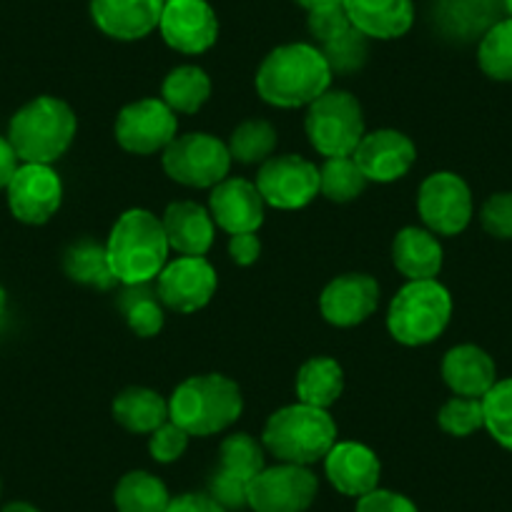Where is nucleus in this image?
Segmentation results:
<instances>
[{"label":"nucleus","instance_id":"obj_1","mask_svg":"<svg viewBox=\"0 0 512 512\" xmlns=\"http://www.w3.org/2000/svg\"><path fill=\"white\" fill-rule=\"evenodd\" d=\"M332 68L317 46L287 43L269 53L256 71V93L277 108H302L332 88Z\"/></svg>","mask_w":512,"mask_h":512},{"label":"nucleus","instance_id":"obj_2","mask_svg":"<svg viewBox=\"0 0 512 512\" xmlns=\"http://www.w3.org/2000/svg\"><path fill=\"white\" fill-rule=\"evenodd\" d=\"M108 264L118 284H149L169 264V239L159 216L128 209L118 216L106 241Z\"/></svg>","mask_w":512,"mask_h":512},{"label":"nucleus","instance_id":"obj_3","mask_svg":"<svg viewBox=\"0 0 512 512\" xmlns=\"http://www.w3.org/2000/svg\"><path fill=\"white\" fill-rule=\"evenodd\" d=\"M244 410L239 384L224 374L189 377L169 397V420L191 437H209L234 425Z\"/></svg>","mask_w":512,"mask_h":512},{"label":"nucleus","instance_id":"obj_4","mask_svg":"<svg viewBox=\"0 0 512 512\" xmlns=\"http://www.w3.org/2000/svg\"><path fill=\"white\" fill-rule=\"evenodd\" d=\"M76 113L56 96H38L13 116L8 141L23 164H48L61 159L76 139Z\"/></svg>","mask_w":512,"mask_h":512},{"label":"nucleus","instance_id":"obj_5","mask_svg":"<svg viewBox=\"0 0 512 512\" xmlns=\"http://www.w3.org/2000/svg\"><path fill=\"white\" fill-rule=\"evenodd\" d=\"M262 440L279 462L309 467L324 460L332 450L337 442V425L327 410L297 402L269 417Z\"/></svg>","mask_w":512,"mask_h":512},{"label":"nucleus","instance_id":"obj_6","mask_svg":"<svg viewBox=\"0 0 512 512\" xmlns=\"http://www.w3.org/2000/svg\"><path fill=\"white\" fill-rule=\"evenodd\" d=\"M452 317V297L437 279L407 282L387 312V329L405 347H422L440 337Z\"/></svg>","mask_w":512,"mask_h":512},{"label":"nucleus","instance_id":"obj_7","mask_svg":"<svg viewBox=\"0 0 512 512\" xmlns=\"http://www.w3.org/2000/svg\"><path fill=\"white\" fill-rule=\"evenodd\" d=\"M304 128H307L309 144L324 159L352 156L362 136L367 134L357 96L349 91H337V88H329L317 101L309 103Z\"/></svg>","mask_w":512,"mask_h":512},{"label":"nucleus","instance_id":"obj_8","mask_svg":"<svg viewBox=\"0 0 512 512\" xmlns=\"http://www.w3.org/2000/svg\"><path fill=\"white\" fill-rule=\"evenodd\" d=\"M229 146L211 134L176 136L164 149V171L176 184L191 189H214L229 176Z\"/></svg>","mask_w":512,"mask_h":512},{"label":"nucleus","instance_id":"obj_9","mask_svg":"<svg viewBox=\"0 0 512 512\" xmlns=\"http://www.w3.org/2000/svg\"><path fill=\"white\" fill-rule=\"evenodd\" d=\"M317 492L319 480L309 467L279 462L249 482V507L254 512H307Z\"/></svg>","mask_w":512,"mask_h":512},{"label":"nucleus","instance_id":"obj_10","mask_svg":"<svg viewBox=\"0 0 512 512\" xmlns=\"http://www.w3.org/2000/svg\"><path fill=\"white\" fill-rule=\"evenodd\" d=\"M417 211L432 234L457 236L472 219V191L462 176L437 171L427 176L417 194Z\"/></svg>","mask_w":512,"mask_h":512},{"label":"nucleus","instance_id":"obj_11","mask_svg":"<svg viewBox=\"0 0 512 512\" xmlns=\"http://www.w3.org/2000/svg\"><path fill=\"white\" fill-rule=\"evenodd\" d=\"M256 189L262 194L264 204L272 209H304L319 194V169L297 154L272 156L259 169Z\"/></svg>","mask_w":512,"mask_h":512},{"label":"nucleus","instance_id":"obj_12","mask_svg":"<svg viewBox=\"0 0 512 512\" xmlns=\"http://www.w3.org/2000/svg\"><path fill=\"white\" fill-rule=\"evenodd\" d=\"M176 128V113L161 98H141L118 113L116 141L128 154L151 156L176 139Z\"/></svg>","mask_w":512,"mask_h":512},{"label":"nucleus","instance_id":"obj_13","mask_svg":"<svg viewBox=\"0 0 512 512\" xmlns=\"http://www.w3.org/2000/svg\"><path fill=\"white\" fill-rule=\"evenodd\" d=\"M216 284V269L204 256H179L156 277V294L164 307L179 314H191L211 302Z\"/></svg>","mask_w":512,"mask_h":512},{"label":"nucleus","instance_id":"obj_14","mask_svg":"<svg viewBox=\"0 0 512 512\" xmlns=\"http://www.w3.org/2000/svg\"><path fill=\"white\" fill-rule=\"evenodd\" d=\"M159 31L166 46L184 56H199L219 38V18L206 0H166Z\"/></svg>","mask_w":512,"mask_h":512},{"label":"nucleus","instance_id":"obj_15","mask_svg":"<svg viewBox=\"0 0 512 512\" xmlns=\"http://www.w3.org/2000/svg\"><path fill=\"white\" fill-rule=\"evenodd\" d=\"M8 206L23 224H46L63 201L61 176L48 164H23L8 184Z\"/></svg>","mask_w":512,"mask_h":512},{"label":"nucleus","instance_id":"obj_16","mask_svg":"<svg viewBox=\"0 0 512 512\" xmlns=\"http://www.w3.org/2000/svg\"><path fill=\"white\" fill-rule=\"evenodd\" d=\"M352 159L357 161L359 171L367 181L392 184L410 174L417 161V149L410 136H405L402 131L379 128V131L362 136Z\"/></svg>","mask_w":512,"mask_h":512},{"label":"nucleus","instance_id":"obj_17","mask_svg":"<svg viewBox=\"0 0 512 512\" xmlns=\"http://www.w3.org/2000/svg\"><path fill=\"white\" fill-rule=\"evenodd\" d=\"M377 304L379 284L369 274H342L332 279L319 297L322 317L342 329L367 322Z\"/></svg>","mask_w":512,"mask_h":512},{"label":"nucleus","instance_id":"obj_18","mask_svg":"<svg viewBox=\"0 0 512 512\" xmlns=\"http://www.w3.org/2000/svg\"><path fill=\"white\" fill-rule=\"evenodd\" d=\"M264 204L262 194L256 184L246 179H229L226 176L221 184L211 189L209 214L216 226L226 234H249L264 224Z\"/></svg>","mask_w":512,"mask_h":512},{"label":"nucleus","instance_id":"obj_19","mask_svg":"<svg viewBox=\"0 0 512 512\" xmlns=\"http://www.w3.org/2000/svg\"><path fill=\"white\" fill-rule=\"evenodd\" d=\"M166 0H91V18L113 41H141L159 28Z\"/></svg>","mask_w":512,"mask_h":512},{"label":"nucleus","instance_id":"obj_20","mask_svg":"<svg viewBox=\"0 0 512 512\" xmlns=\"http://www.w3.org/2000/svg\"><path fill=\"white\" fill-rule=\"evenodd\" d=\"M324 472H327L332 487H337L342 495L362 497L379 487L382 465L367 445L334 442V447L324 457Z\"/></svg>","mask_w":512,"mask_h":512},{"label":"nucleus","instance_id":"obj_21","mask_svg":"<svg viewBox=\"0 0 512 512\" xmlns=\"http://www.w3.org/2000/svg\"><path fill=\"white\" fill-rule=\"evenodd\" d=\"M502 13V0H435L432 23L445 38L470 43L485 36Z\"/></svg>","mask_w":512,"mask_h":512},{"label":"nucleus","instance_id":"obj_22","mask_svg":"<svg viewBox=\"0 0 512 512\" xmlns=\"http://www.w3.org/2000/svg\"><path fill=\"white\" fill-rule=\"evenodd\" d=\"M344 11L352 26L374 41L402 38L415 23L412 0H344Z\"/></svg>","mask_w":512,"mask_h":512},{"label":"nucleus","instance_id":"obj_23","mask_svg":"<svg viewBox=\"0 0 512 512\" xmlns=\"http://www.w3.org/2000/svg\"><path fill=\"white\" fill-rule=\"evenodd\" d=\"M442 377L455 397L482 400L497 382V369L485 349L475 344H457L442 359Z\"/></svg>","mask_w":512,"mask_h":512},{"label":"nucleus","instance_id":"obj_24","mask_svg":"<svg viewBox=\"0 0 512 512\" xmlns=\"http://www.w3.org/2000/svg\"><path fill=\"white\" fill-rule=\"evenodd\" d=\"M171 251L181 256H206L214 244V219L196 201H176L161 216Z\"/></svg>","mask_w":512,"mask_h":512},{"label":"nucleus","instance_id":"obj_25","mask_svg":"<svg viewBox=\"0 0 512 512\" xmlns=\"http://www.w3.org/2000/svg\"><path fill=\"white\" fill-rule=\"evenodd\" d=\"M392 259L397 272L407 277V282H425L440 274L445 256H442V244L430 229L407 226L395 236Z\"/></svg>","mask_w":512,"mask_h":512},{"label":"nucleus","instance_id":"obj_26","mask_svg":"<svg viewBox=\"0 0 512 512\" xmlns=\"http://www.w3.org/2000/svg\"><path fill=\"white\" fill-rule=\"evenodd\" d=\"M113 417L128 432L151 435L169 422V400L149 387H128L113 400Z\"/></svg>","mask_w":512,"mask_h":512},{"label":"nucleus","instance_id":"obj_27","mask_svg":"<svg viewBox=\"0 0 512 512\" xmlns=\"http://www.w3.org/2000/svg\"><path fill=\"white\" fill-rule=\"evenodd\" d=\"M344 392V372L332 357H312L297 372V397L304 405L329 410Z\"/></svg>","mask_w":512,"mask_h":512},{"label":"nucleus","instance_id":"obj_28","mask_svg":"<svg viewBox=\"0 0 512 512\" xmlns=\"http://www.w3.org/2000/svg\"><path fill=\"white\" fill-rule=\"evenodd\" d=\"M63 269H66L68 279L86 284V287L111 289L118 284L111 272V264H108L106 244L91 239V236H83L68 246L63 254Z\"/></svg>","mask_w":512,"mask_h":512},{"label":"nucleus","instance_id":"obj_29","mask_svg":"<svg viewBox=\"0 0 512 512\" xmlns=\"http://www.w3.org/2000/svg\"><path fill=\"white\" fill-rule=\"evenodd\" d=\"M118 309L131 332L149 339L164 329V304L149 284H128L118 292Z\"/></svg>","mask_w":512,"mask_h":512},{"label":"nucleus","instance_id":"obj_30","mask_svg":"<svg viewBox=\"0 0 512 512\" xmlns=\"http://www.w3.org/2000/svg\"><path fill=\"white\" fill-rule=\"evenodd\" d=\"M118 512H166L171 495L164 482L144 470L126 472L113 492Z\"/></svg>","mask_w":512,"mask_h":512},{"label":"nucleus","instance_id":"obj_31","mask_svg":"<svg viewBox=\"0 0 512 512\" xmlns=\"http://www.w3.org/2000/svg\"><path fill=\"white\" fill-rule=\"evenodd\" d=\"M211 96V78L199 66H179L164 78L161 101L174 113H196Z\"/></svg>","mask_w":512,"mask_h":512},{"label":"nucleus","instance_id":"obj_32","mask_svg":"<svg viewBox=\"0 0 512 512\" xmlns=\"http://www.w3.org/2000/svg\"><path fill=\"white\" fill-rule=\"evenodd\" d=\"M226 146H229L231 159L239 164H264L272 159L274 149H277V128L264 118H249L234 128Z\"/></svg>","mask_w":512,"mask_h":512},{"label":"nucleus","instance_id":"obj_33","mask_svg":"<svg viewBox=\"0 0 512 512\" xmlns=\"http://www.w3.org/2000/svg\"><path fill=\"white\" fill-rule=\"evenodd\" d=\"M477 63L492 81H512V18H500L480 38Z\"/></svg>","mask_w":512,"mask_h":512},{"label":"nucleus","instance_id":"obj_34","mask_svg":"<svg viewBox=\"0 0 512 512\" xmlns=\"http://www.w3.org/2000/svg\"><path fill=\"white\" fill-rule=\"evenodd\" d=\"M369 181L359 171L357 161L352 156H342V159H327L319 169V194L327 196L329 201L337 204H349L357 199L364 191Z\"/></svg>","mask_w":512,"mask_h":512},{"label":"nucleus","instance_id":"obj_35","mask_svg":"<svg viewBox=\"0 0 512 512\" xmlns=\"http://www.w3.org/2000/svg\"><path fill=\"white\" fill-rule=\"evenodd\" d=\"M219 467L231 472V475L241 477V480L251 482L267 467L262 445L251 435H246V432L229 435L219 447Z\"/></svg>","mask_w":512,"mask_h":512},{"label":"nucleus","instance_id":"obj_36","mask_svg":"<svg viewBox=\"0 0 512 512\" xmlns=\"http://www.w3.org/2000/svg\"><path fill=\"white\" fill-rule=\"evenodd\" d=\"M482 415L492 440L512 450V377L492 384V390L482 397Z\"/></svg>","mask_w":512,"mask_h":512},{"label":"nucleus","instance_id":"obj_37","mask_svg":"<svg viewBox=\"0 0 512 512\" xmlns=\"http://www.w3.org/2000/svg\"><path fill=\"white\" fill-rule=\"evenodd\" d=\"M317 48L322 51V56L327 58L332 73L349 76V73H357L359 68L367 63L369 38L362 36V33L352 26L347 33H342L339 38L322 43V46H317Z\"/></svg>","mask_w":512,"mask_h":512},{"label":"nucleus","instance_id":"obj_38","mask_svg":"<svg viewBox=\"0 0 512 512\" xmlns=\"http://www.w3.org/2000/svg\"><path fill=\"white\" fill-rule=\"evenodd\" d=\"M442 430L447 435L467 437L485 427V415H482V400L475 397H452L442 405L440 415H437Z\"/></svg>","mask_w":512,"mask_h":512},{"label":"nucleus","instance_id":"obj_39","mask_svg":"<svg viewBox=\"0 0 512 512\" xmlns=\"http://www.w3.org/2000/svg\"><path fill=\"white\" fill-rule=\"evenodd\" d=\"M206 495H209L216 505L224 507L226 512L244 510V507H249V482L219 467V470L209 477V492H206Z\"/></svg>","mask_w":512,"mask_h":512},{"label":"nucleus","instance_id":"obj_40","mask_svg":"<svg viewBox=\"0 0 512 512\" xmlns=\"http://www.w3.org/2000/svg\"><path fill=\"white\" fill-rule=\"evenodd\" d=\"M189 432L181 430L176 422H164L159 430H154L149 435V452L156 462H176L186 452V445H189Z\"/></svg>","mask_w":512,"mask_h":512},{"label":"nucleus","instance_id":"obj_41","mask_svg":"<svg viewBox=\"0 0 512 512\" xmlns=\"http://www.w3.org/2000/svg\"><path fill=\"white\" fill-rule=\"evenodd\" d=\"M482 229L495 239H512V191L490 196L480 211Z\"/></svg>","mask_w":512,"mask_h":512},{"label":"nucleus","instance_id":"obj_42","mask_svg":"<svg viewBox=\"0 0 512 512\" xmlns=\"http://www.w3.org/2000/svg\"><path fill=\"white\" fill-rule=\"evenodd\" d=\"M307 26L314 41L322 46V43L334 41V38H339L342 33H347L349 28H352V21H349L344 6H332V8H322V11L309 13Z\"/></svg>","mask_w":512,"mask_h":512},{"label":"nucleus","instance_id":"obj_43","mask_svg":"<svg viewBox=\"0 0 512 512\" xmlns=\"http://www.w3.org/2000/svg\"><path fill=\"white\" fill-rule=\"evenodd\" d=\"M357 512H417L410 497L392 490H372L357 500Z\"/></svg>","mask_w":512,"mask_h":512},{"label":"nucleus","instance_id":"obj_44","mask_svg":"<svg viewBox=\"0 0 512 512\" xmlns=\"http://www.w3.org/2000/svg\"><path fill=\"white\" fill-rule=\"evenodd\" d=\"M259 254H262V241H259L256 231L229 236V256L234 259V264H239V267H251V264H256Z\"/></svg>","mask_w":512,"mask_h":512},{"label":"nucleus","instance_id":"obj_45","mask_svg":"<svg viewBox=\"0 0 512 512\" xmlns=\"http://www.w3.org/2000/svg\"><path fill=\"white\" fill-rule=\"evenodd\" d=\"M166 512H226V510L221 505H216L206 492H186V495H179L176 500H171V505L166 507Z\"/></svg>","mask_w":512,"mask_h":512},{"label":"nucleus","instance_id":"obj_46","mask_svg":"<svg viewBox=\"0 0 512 512\" xmlns=\"http://www.w3.org/2000/svg\"><path fill=\"white\" fill-rule=\"evenodd\" d=\"M18 154L11 146V141L0 136V189H8L11 179L18 171Z\"/></svg>","mask_w":512,"mask_h":512},{"label":"nucleus","instance_id":"obj_47","mask_svg":"<svg viewBox=\"0 0 512 512\" xmlns=\"http://www.w3.org/2000/svg\"><path fill=\"white\" fill-rule=\"evenodd\" d=\"M297 6H302L304 11H322V8H332V6H344V0H294Z\"/></svg>","mask_w":512,"mask_h":512},{"label":"nucleus","instance_id":"obj_48","mask_svg":"<svg viewBox=\"0 0 512 512\" xmlns=\"http://www.w3.org/2000/svg\"><path fill=\"white\" fill-rule=\"evenodd\" d=\"M3 512H38V510L33 505H28V502H8V505L3 507Z\"/></svg>","mask_w":512,"mask_h":512},{"label":"nucleus","instance_id":"obj_49","mask_svg":"<svg viewBox=\"0 0 512 512\" xmlns=\"http://www.w3.org/2000/svg\"><path fill=\"white\" fill-rule=\"evenodd\" d=\"M3 309H6V289L0 287V317H3Z\"/></svg>","mask_w":512,"mask_h":512},{"label":"nucleus","instance_id":"obj_50","mask_svg":"<svg viewBox=\"0 0 512 512\" xmlns=\"http://www.w3.org/2000/svg\"><path fill=\"white\" fill-rule=\"evenodd\" d=\"M502 11L507 13V18H512V0H502Z\"/></svg>","mask_w":512,"mask_h":512}]
</instances>
